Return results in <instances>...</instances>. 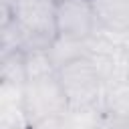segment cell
<instances>
[{
	"mask_svg": "<svg viewBox=\"0 0 129 129\" xmlns=\"http://www.w3.org/2000/svg\"><path fill=\"white\" fill-rule=\"evenodd\" d=\"M81 129H121V123L113 121V119H111L109 115H105L103 109H101L99 119L93 121V123H89V125H85V127H81Z\"/></svg>",
	"mask_w": 129,
	"mask_h": 129,
	"instance_id": "11",
	"label": "cell"
},
{
	"mask_svg": "<svg viewBox=\"0 0 129 129\" xmlns=\"http://www.w3.org/2000/svg\"><path fill=\"white\" fill-rule=\"evenodd\" d=\"M48 54L52 64L56 67V71L60 67H64L71 60L83 58V56H91L95 54L91 48L89 40H75V38H64V36H56L52 40V44L48 46Z\"/></svg>",
	"mask_w": 129,
	"mask_h": 129,
	"instance_id": "7",
	"label": "cell"
},
{
	"mask_svg": "<svg viewBox=\"0 0 129 129\" xmlns=\"http://www.w3.org/2000/svg\"><path fill=\"white\" fill-rule=\"evenodd\" d=\"M56 77L64 89L71 111L101 107L105 83H103V77L99 73V67L93 54L67 62L64 67L56 71Z\"/></svg>",
	"mask_w": 129,
	"mask_h": 129,
	"instance_id": "1",
	"label": "cell"
},
{
	"mask_svg": "<svg viewBox=\"0 0 129 129\" xmlns=\"http://www.w3.org/2000/svg\"><path fill=\"white\" fill-rule=\"evenodd\" d=\"M28 129H75L69 117V111L64 115H52L46 119H40L32 125H28Z\"/></svg>",
	"mask_w": 129,
	"mask_h": 129,
	"instance_id": "10",
	"label": "cell"
},
{
	"mask_svg": "<svg viewBox=\"0 0 129 129\" xmlns=\"http://www.w3.org/2000/svg\"><path fill=\"white\" fill-rule=\"evenodd\" d=\"M12 16L24 34V52L48 50L56 32V0H14Z\"/></svg>",
	"mask_w": 129,
	"mask_h": 129,
	"instance_id": "2",
	"label": "cell"
},
{
	"mask_svg": "<svg viewBox=\"0 0 129 129\" xmlns=\"http://www.w3.org/2000/svg\"><path fill=\"white\" fill-rule=\"evenodd\" d=\"M22 107L28 125L52 115H64L69 111V99L64 95L58 77L50 75V77L26 81Z\"/></svg>",
	"mask_w": 129,
	"mask_h": 129,
	"instance_id": "3",
	"label": "cell"
},
{
	"mask_svg": "<svg viewBox=\"0 0 129 129\" xmlns=\"http://www.w3.org/2000/svg\"><path fill=\"white\" fill-rule=\"evenodd\" d=\"M101 30L119 38L129 34V0H93Z\"/></svg>",
	"mask_w": 129,
	"mask_h": 129,
	"instance_id": "5",
	"label": "cell"
},
{
	"mask_svg": "<svg viewBox=\"0 0 129 129\" xmlns=\"http://www.w3.org/2000/svg\"><path fill=\"white\" fill-rule=\"evenodd\" d=\"M101 109L117 123H125L129 119V77L107 83L101 97Z\"/></svg>",
	"mask_w": 129,
	"mask_h": 129,
	"instance_id": "6",
	"label": "cell"
},
{
	"mask_svg": "<svg viewBox=\"0 0 129 129\" xmlns=\"http://www.w3.org/2000/svg\"><path fill=\"white\" fill-rule=\"evenodd\" d=\"M101 30L93 0L56 2V32L64 38L89 40Z\"/></svg>",
	"mask_w": 129,
	"mask_h": 129,
	"instance_id": "4",
	"label": "cell"
},
{
	"mask_svg": "<svg viewBox=\"0 0 129 129\" xmlns=\"http://www.w3.org/2000/svg\"><path fill=\"white\" fill-rule=\"evenodd\" d=\"M24 67H26V81L56 75V67L52 64L48 50H28V52H24Z\"/></svg>",
	"mask_w": 129,
	"mask_h": 129,
	"instance_id": "9",
	"label": "cell"
},
{
	"mask_svg": "<svg viewBox=\"0 0 129 129\" xmlns=\"http://www.w3.org/2000/svg\"><path fill=\"white\" fill-rule=\"evenodd\" d=\"M4 129H28V127H4Z\"/></svg>",
	"mask_w": 129,
	"mask_h": 129,
	"instance_id": "14",
	"label": "cell"
},
{
	"mask_svg": "<svg viewBox=\"0 0 129 129\" xmlns=\"http://www.w3.org/2000/svg\"><path fill=\"white\" fill-rule=\"evenodd\" d=\"M2 2H14V0H2Z\"/></svg>",
	"mask_w": 129,
	"mask_h": 129,
	"instance_id": "15",
	"label": "cell"
},
{
	"mask_svg": "<svg viewBox=\"0 0 129 129\" xmlns=\"http://www.w3.org/2000/svg\"><path fill=\"white\" fill-rule=\"evenodd\" d=\"M121 48H123V52L129 56V34H125V36L121 38Z\"/></svg>",
	"mask_w": 129,
	"mask_h": 129,
	"instance_id": "12",
	"label": "cell"
},
{
	"mask_svg": "<svg viewBox=\"0 0 129 129\" xmlns=\"http://www.w3.org/2000/svg\"><path fill=\"white\" fill-rule=\"evenodd\" d=\"M56 2H60V0H56Z\"/></svg>",
	"mask_w": 129,
	"mask_h": 129,
	"instance_id": "16",
	"label": "cell"
},
{
	"mask_svg": "<svg viewBox=\"0 0 129 129\" xmlns=\"http://www.w3.org/2000/svg\"><path fill=\"white\" fill-rule=\"evenodd\" d=\"M0 83L26 85L24 50H14V52H8V54H0Z\"/></svg>",
	"mask_w": 129,
	"mask_h": 129,
	"instance_id": "8",
	"label": "cell"
},
{
	"mask_svg": "<svg viewBox=\"0 0 129 129\" xmlns=\"http://www.w3.org/2000/svg\"><path fill=\"white\" fill-rule=\"evenodd\" d=\"M121 129H129V119H127V121H125V123L121 125Z\"/></svg>",
	"mask_w": 129,
	"mask_h": 129,
	"instance_id": "13",
	"label": "cell"
}]
</instances>
